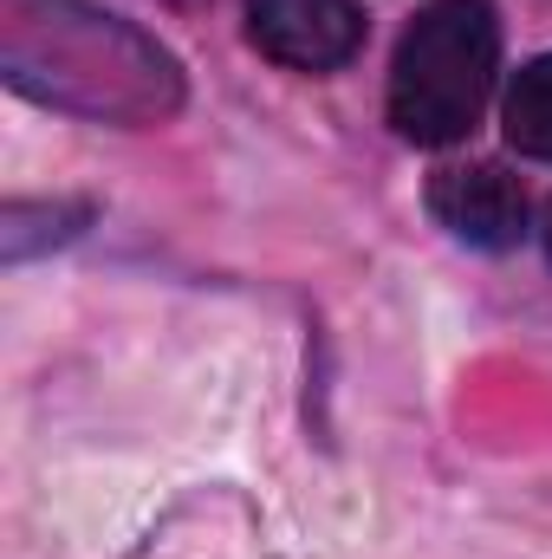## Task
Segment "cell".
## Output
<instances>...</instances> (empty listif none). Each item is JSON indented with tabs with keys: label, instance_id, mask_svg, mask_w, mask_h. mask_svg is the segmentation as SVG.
<instances>
[{
	"label": "cell",
	"instance_id": "2",
	"mask_svg": "<svg viewBox=\"0 0 552 559\" xmlns=\"http://www.w3.org/2000/svg\"><path fill=\"white\" fill-rule=\"evenodd\" d=\"M501 20L488 0H435L397 46L391 124L410 143H461L494 92Z\"/></svg>",
	"mask_w": 552,
	"mask_h": 559
},
{
	"label": "cell",
	"instance_id": "4",
	"mask_svg": "<svg viewBox=\"0 0 552 559\" xmlns=\"http://www.w3.org/2000/svg\"><path fill=\"white\" fill-rule=\"evenodd\" d=\"M435 222L468 248H514L527 235V189L501 163H455L429 182Z\"/></svg>",
	"mask_w": 552,
	"mask_h": 559
},
{
	"label": "cell",
	"instance_id": "1",
	"mask_svg": "<svg viewBox=\"0 0 552 559\" xmlns=\"http://www.w3.org/2000/svg\"><path fill=\"white\" fill-rule=\"evenodd\" d=\"M0 72L52 111L105 124H156L182 105L176 59L85 0H0Z\"/></svg>",
	"mask_w": 552,
	"mask_h": 559
},
{
	"label": "cell",
	"instance_id": "5",
	"mask_svg": "<svg viewBox=\"0 0 552 559\" xmlns=\"http://www.w3.org/2000/svg\"><path fill=\"white\" fill-rule=\"evenodd\" d=\"M501 124H507V143L520 156H547L552 163V52L514 72L507 105H501Z\"/></svg>",
	"mask_w": 552,
	"mask_h": 559
},
{
	"label": "cell",
	"instance_id": "3",
	"mask_svg": "<svg viewBox=\"0 0 552 559\" xmlns=\"http://www.w3.org/2000/svg\"><path fill=\"white\" fill-rule=\"evenodd\" d=\"M254 46L292 72H332L358 52L364 13L351 0H248Z\"/></svg>",
	"mask_w": 552,
	"mask_h": 559
},
{
	"label": "cell",
	"instance_id": "6",
	"mask_svg": "<svg viewBox=\"0 0 552 559\" xmlns=\"http://www.w3.org/2000/svg\"><path fill=\"white\" fill-rule=\"evenodd\" d=\"M547 254H552V209H547Z\"/></svg>",
	"mask_w": 552,
	"mask_h": 559
}]
</instances>
